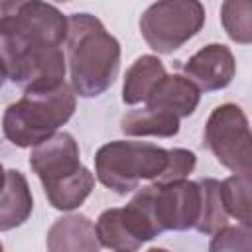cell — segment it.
<instances>
[{"label": "cell", "instance_id": "9c48e42d", "mask_svg": "<svg viewBox=\"0 0 252 252\" xmlns=\"http://www.w3.org/2000/svg\"><path fill=\"white\" fill-rule=\"evenodd\" d=\"M98 244L112 252H138L154 234L132 207H114L100 213L94 224Z\"/></svg>", "mask_w": 252, "mask_h": 252}, {"label": "cell", "instance_id": "4fadbf2b", "mask_svg": "<svg viewBox=\"0 0 252 252\" xmlns=\"http://www.w3.org/2000/svg\"><path fill=\"white\" fill-rule=\"evenodd\" d=\"M33 211V197L28 179L18 169H8L0 189V232L24 224Z\"/></svg>", "mask_w": 252, "mask_h": 252}, {"label": "cell", "instance_id": "ba28073f", "mask_svg": "<svg viewBox=\"0 0 252 252\" xmlns=\"http://www.w3.org/2000/svg\"><path fill=\"white\" fill-rule=\"evenodd\" d=\"M203 144L234 175L252 173V136L248 118L238 104L226 102L209 114Z\"/></svg>", "mask_w": 252, "mask_h": 252}, {"label": "cell", "instance_id": "cb8c5ba5", "mask_svg": "<svg viewBox=\"0 0 252 252\" xmlns=\"http://www.w3.org/2000/svg\"><path fill=\"white\" fill-rule=\"evenodd\" d=\"M0 252H4V246H2V242H0Z\"/></svg>", "mask_w": 252, "mask_h": 252}, {"label": "cell", "instance_id": "7402d4cb", "mask_svg": "<svg viewBox=\"0 0 252 252\" xmlns=\"http://www.w3.org/2000/svg\"><path fill=\"white\" fill-rule=\"evenodd\" d=\"M4 81H6V73H4V69H2V65H0V89H2Z\"/></svg>", "mask_w": 252, "mask_h": 252}, {"label": "cell", "instance_id": "7c38bea8", "mask_svg": "<svg viewBox=\"0 0 252 252\" xmlns=\"http://www.w3.org/2000/svg\"><path fill=\"white\" fill-rule=\"evenodd\" d=\"M199 98H201L199 89L187 77L165 75L144 102L148 108H158L177 118H185L195 112Z\"/></svg>", "mask_w": 252, "mask_h": 252}, {"label": "cell", "instance_id": "d6986e66", "mask_svg": "<svg viewBox=\"0 0 252 252\" xmlns=\"http://www.w3.org/2000/svg\"><path fill=\"white\" fill-rule=\"evenodd\" d=\"M209 252H252V232L246 224L224 226L211 238Z\"/></svg>", "mask_w": 252, "mask_h": 252}, {"label": "cell", "instance_id": "ffe728a7", "mask_svg": "<svg viewBox=\"0 0 252 252\" xmlns=\"http://www.w3.org/2000/svg\"><path fill=\"white\" fill-rule=\"evenodd\" d=\"M197 158L191 150L185 148H173L167 150V165L163 169V173L159 175V179H156L154 183H175V181H183L193 169H195Z\"/></svg>", "mask_w": 252, "mask_h": 252}, {"label": "cell", "instance_id": "603a6c76", "mask_svg": "<svg viewBox=\"0 0 252 252\" xmlns=\"http://www.w3.org/2000/svg\"><path fill=\"white\" fill-rule=\"evenodd\" d=\"M148 252H169V250H165V248H150Z\"/></svg>", "mask_w": 252, "mask_h": 252}, {"label": "cell", "instance_id": "7a4b0ae2", "mask_svg": "<svg viewBox=\"0 0 252 252\" xmlns=\"http://www.w3.org/2000/svg\"><path fill=\"white\" fill-rule=\"evenodd\" d=\"M65 41L73 93L85 98L102 94L118 75V39L96 16L79 12L67 18Z\"/></svg>", "mask_w": 252, "mask_h": 252}, {"label": "cell", "instance_id": "8992f818", "mask_svg": "<svg viewBox=\"0 0 252 252\" xmlns=\"http://www.w3.org/2000/svg\"><path fill=\"white\" fill-rule=\"evenodd\" d=\"M128 205L142 215L156 236L165 230H187L195 228L199 219L201 189L197 181L187 179L152 183L142 187Z\"/></svg>", "mask_w": 252, "mask_h": 252}, {"label": "cell", "instance_id": "52a82bcc", "mask_svg": "<svg viewBox=\"0 0 252 252\" xmlns=\"http://www.w3.org/2000/svg\"><path fill=\"white\" fill-rule=\"evenodd\" d=\"M205 24V8L197 0H163L148 6L140 18L146 43L158 53H171L187 43Z\"/></svg>", "mask_w": 252, "mask_h": 252}, {"label": "cell", "instance_id": "8fae6325", "mask_svg": "<svg viewBox=\"0 0 252 252\" xmlns=\"http://www.w3.org/2000/svg\"><path fill=\"white\" fill-rule=\"evenodd\" d=\"M47 252H98L94 222L79 213L57 219L45 236Z\"/></svg>", "mask_w": 252, "mask_h": 252}, {"label": "cell", "instance_id": "5bb4252c", "mask_svg": "<svg viewBox=\"0 0 252 252\" xmlns=\"http://www.w3.org/2000/svg\"><path fill=\"white\" fill-rule=\"evenodd\" d=\"M165 75V67L156 55H140L124 75L122 100L126 104L144 102Z\"/></svg>", "mask_w": 252, "mask_h": 252}, {"label": "cell", "instance_id": "3957f363", "mask_svg": "<svg viewBox=\"0 0 252 252\" xmlns=\"http://www.w3.org/2000/svg\"><path fill=\"white\" fill-rule=\"evenodd\" d=\"M30 167L39 177L49 205L73 211L94 189V175L81 163V152L69 132H55L30 154Z\"/></svg>", "mask_w": 252, "mask_h": 252}, {"label": "cell", "instance_id": "44dd1931", "mask_svg": "<svg viewBox=\"0 0 252 252\" xmlns=\"http://www.w3.org/2000/svg\"><path fill=\"white\" fill-rule=\"evenodd\" d=\"M4 179H6V171H4V167H2V163H0V189H2V185H4Z\"/></svg>", "mask_w": 252, "mask_h": 252}, {"label": "cell", "instance_id": "277c9868", "mask_svg": "<svg viewBox=\"0 0 252 252\" xmlns=\"http://www.w3.org/2000/svg\"><path fill=\"white\" fill-rule=\"evenodd\" d=\"M75 104V93L67 83L47 93H26L4 110V136L18 148H35L69 122Z\"/></svg>", "mask_w": 252, "mask_h": 252}, {"label": "cell", "instance_id": "30bf717a", "mask_svg": "<svg viewBox=\"0 0 252 252\" xmlns=\"http://www.w3.org/2000/svg\"><path fill=\"white\" fill-rule=\"evenodd\" d=\"M183 73L199 89V93L220 91L234 79V55L222 43H209L187 59V63L183 65Z\"/></svg>", "mask_w": 252, "mask_h": 252}, {"label": "cell", "instance_id": "6da1fadb", "mask_svg": "<svg viewBox=\"0 0 252 252\" xmlns=\"http://www.w3.org/2000/svg\"><path fill=\"white\" fill-rule=\"evenodd\" d=\"M67 18L39 0H0V65L26 93H47L65 81Z\"/></svg>", "mask_w": 252, "mask_h": 252}, {"label": "cell", "instance_id": "9a60e30c", "mask_svg": "<svg viewBox=\"0 0 252 252\" xmlns=\"http://www.w3.org/2000/svg\"><path fill=\"white\" fill-rule=\"evenodd\" d=\"M120 130L126 136H159L171 138L179 132V118L158 108H136L122 116Z\"/></svg>", "mask_w": 252, "mask_h": 252}, {"label": "cell", "instance_id": "5b68a950", "mask_svg": "<svg viewBox=\"0 0 252 252\" xmlns=\"http://www.w3.org/2000/svg\"><path fill=\"white\" fill-rule=\"evenodd\" d=\"M167 165V150L130 140H114L94 154L98 181L118 195H126L142 181H156Z\"/></svg>", "mask_w": 252, "mask_h": 252}, {"label": "cell", "instance_id": "e0dca14e", "mask_svg": "<svg viewBox=\"0 0 252 252\" xmlns=\"http://www.w3.org/2000/svg\"><path fill=\"white\" fill-rule=\"evenodd\" d=\"M220 199L228 217L250 226V175H230L220 181Z\"/></svg>", "mask_w": 252, "mask_h": 252}, {"label": "cell", "instance_id": "ac0fdd59", "mask_svg": "<svg viewBox=\"0 0 252 252\" xmlns=\"http://www.w3.org/2000/svg\"><path fill=\"white\" fill-rule=\"evenodd\" d=\"M220 22L232 41L242 45H248L252 41V4L248 0L222 2Z\"/></svg>", "mask_w": 252, "mask_h": 252}, {"label": "cell", "instance_id": "2e32d148", "mask_svg": "<svg viewBox=\"0 0 252 252\" xmlns=\"http://www.w3.org/2000/svg\"><path fill=\"white\" fill-rule=\"evenodd\" d=\"M197 183L201 189V209L195 228L201 234H215L228 224V215L220 199V181L213 177H203Z\"/></svg>", "mask_w": 252, "mask_h": 252}]
</instances>
